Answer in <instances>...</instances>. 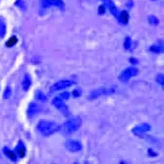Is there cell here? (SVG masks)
I'll return each instance as SVG.
<instances>
[{
  "instance_id": "cell-1",
  "label": "cell",
  "mask_w": 164,
  "mask_h": 164,
  "mask_svg": "<svg viewBox=\"0 0 164 164\" xmlns=\"http://www.w3.org/2000/svg\"><path fill=\"white\" fill-rule=\"evenodd\" d=\"M37 130L44 137H48L53 135L54 133H56L60 129V125H58L57 123L52 122V121H46V120H41L37 124Z\"/></svg>"
},
{
  "instance_id": "cell-2",
  "label": "cell",
  "mask_w": 164,
  "mask_h": 164,
  "mask_svg": "<svg viewBox=\"0 0 164 164\" xmlns=\"http://www.w3.org/2000/svg\"><path fill=\"white\" fill-rule=\"evenodd\" d=\"M81 125H82L81 118L74 117L70 119V120L66 121L62 126H60L59 131H60L63 135H71V134L77 132L79 129H80Z\"/></svg>"
},
{
  "instance_id": "cell-3",
  "label": "cell",
  "mask_w": 164,
  "mask_h": 164,
  "mask_svg": "<svg viewBox=\"0 0 164 164\" xmlns=\"http://www.w3.org/2000/svg\"><path fill=\"white\" fill-rule=\"evenodd\" d=\"M115 92L114 88H99L97 89H93L92 92L89 93V99H96L99 96H108V94H112Z\"/></svg>"
},
{
  "instance_id": "cell-4",
  "label": "cell",
  "mask_w": 164,
  "mask_h": 164,
  "mask_svg": "<svg viewBox=\"0 0 164 164\" xmlns=\"http://www.w3.org/2000/svg\"><path fill=\"white\" fill-rule=\"evenodd\" d=\"M52 104L53 106H55L59 111H60L64 116H69V114H70V111H69V109L67 107V105L65 103H64V100L60 97H55L52 99Z\"/></svg>"
},
{
  "instance_id": "cell-5",
  "label": "cell",
  "mask_w": 164,
  "mask_h": 164,
  "mask_svg": "<svg viewBox=\"0 0 164 164\" xmlns=\"http://www.w3.org/2000/svg\"><path fill=\"white\" fill-rule=\"evenodd\" d=\"M137 74H138V69L136 67L127 68L121 73V75L119 76V80L121 82H128L131 78L135 77Z\"/></svg>"
},
{
  "instance_id": "cell-6",
  "label": "cell",
  "mask_w": 164,
  "mask_h": 164,
  "mask_svg": "<svg viewBox=\"0 0 164 164\" xmlns=\"http://www.w3.org/2000/svg\"><path fill=\"white\" fill-rule=\"evenodd\" d=\"M72 84H74L73 81H69V80H63V81H59L55 83L53 86L50 88V92H54L57 91H61V89L67 88L69 87H71Z\"/></svg>"
},
{
  "instance_id": "cell-7",
  "label": "cell",
  "mask_w": 164,
  "mask_h": 164,
  "mask_svg": "<svg viewBox=\"0 0 164 164\" xmlns=\"http://www.w3.org/2000/svg\"><path fill=\"white\" fill-rule=\"evenodd\" d=\"M150 130V125L147 123H143L141 125H139L137 127H135L132 130L134 135H136L138 137H143L146 132H148Z\"/></svg>"
},
{
  "instance_id": "cell-8",
  "label": "cell",
  "mask_w": 164,
  "mask_h": 164,
  "mask_svg": "<svg viewBox=\"0 0 164 164\" xmlns=\"http://www.w3.org/2000/svg\"><path fill=\"white\" fill-rule=\"evenodd\" d=\"M65 147L71 152H78L82 150V143L75 140H67L65 143Z\"/></svg>"
},
{
  "instance_id": "cell-9",
  "label": "cell",
  "mask_w": 164,
  "mask_h": 164,
  "mask_svg": "<svg viewBox=\"0 0 164 164\" xmlns=\"http://www.w3.org/2000/svg\"><path fill=\"white\" fill-rule=\"evenodd\" d=\"M103 2V4L105 5V6L109 9V11L112 13V15L114 17L118 18V15H119V10L118 8L116 7V5L114 4V2L112 0H101Z\"/></svg>"
},
{
  "instance_id": "cell-10",
  "label": "cell",
  "mask_w": 164,
  "mask_h": 164,
  "mask_svg": "<svg viewBox=\"0 0 164 164\" xmlns=\"http://www.w3.org/2000/svg\"><path fill=\"white\" fill-rule=\"evenodd\" d=\"M41 111V107H39L37 103H29V105L28 107V111H27V114H28V117L29 118H33L34 116L37 115V113Z\"/></svg>"
},
{
  "instance_id": "cell-11",
  "label": "cell",
  "mask_w": 164,
  "mask_h": 164,
  "mask_svg": "<svg viewBox=\"0 0 164 164\" xmlns=\"http://www.w3.org/2000/svg\"><path fill=\"white\" fill-rule=\"evenodd\" d=\"M26 146L23 143L22 141H20L19 143L16 146V154L20 157V158H24L25 155H26Z\"/></svg>"
},
{
  "instance_id": "cell-12",
  "label": "cell",
  "mask_w": 164,
  "mask_h": 164,
  "mask_svg": "<svg viewBox=\"0 0 164 164\" xmlns=\"http://www.w3.org/2000/svg\"><path fill=\"white\" fill-rule=\"evenodd\" d=\"M129 18H130V16H129L128 11H126V10H123V11H121L120 13H119L117 19L122 25H127L128 22H129Z\"/></svg>"
},
{
  "instance_id": "cell-13",
  "label": "cell",
  "mask_w": 164,
  "mask_h": 164,
  "mask_svg": "<svg viewBox=\"0 0 164 164\" xmlns=\"http://www.w3.org/2000/svg\"><path fill=\"white\" fill-rule=\"evenodd\" d=\"M31 86H32V78L29 74H26L23 79V82H22L23 89L27 92V91H29V88H31Z\"/></svg>"
},
{
  "instance_id": "cell-14",
  "label": "cell",
  "mask_w": 164,
  "mask_h": 164,
  "mask_svg": "<svg viewBox=\"0 0 164 164\" xmlns=\"http://www.w3.org/2000/svg\"><path fill=\"white\" fill-rule=\"evenodd\" d=\"M3 153L9 158V159H11L12 161H16V160H17V154H16V152H14L13 150H11L9 147L5 146V147L3 148Z\"/></svg>"
},
{
  "instance_id": "cell-15",
  "label": "cell",
  "mask_w": 164,
  "mask_h": 164,
  "mask_svg": "<svg viewBox=\"0 0 164 164\" xmlns=\"http://www.w3.org/2000/svg\"><path fill=\"white\" fill-rule=\"evenodd\" d=\"M150 51L153 53H162L163 52V45L162 43H155L150 47Z\"/></svg>"
},
{
  "instance_id": "cell-16",
  "label": "cell",
  "mask_w": 164,
  "mask_h": 164,
  "mask_svg": "<svg viewBox=\"0 0 164 164\" xmlns=\"http://www.w3.org/2000/svg\"><path fill=\"white\" fill-rule=\"evenodd\" d=\"M50 3H51V6H55L61 10L65 8V4H64L62 0H50Z\"/></svg>"
},
{
  "instance_id": "cell-17",
  "label": "cell",
  "mask_w": 164,
  "mask_h": 164,
  "mask_svg": "<svg viewBox=\"0 0 164 164\" xmlns=\"http://www.w3.org/2000/svg\"><path fill=\"white\" fill-rule=\"evenodd\" d=\"M6 34V24L4 20L0 18V37H4Z\"/></svg>"
},
{
  "instance_id": "cell-18",
  "label": "cell",
  "mask_w": 164,
  "mask_h": 164,
  "mask_svg": "<svg viewBox=\"0 0 164 164\" xmlns=\"http://www.w3.org/2000/svg\"><path fill=\"white\" fill-rule=\"evenodd\" d=\"M131 47H132V39L131 37H127L125 38V41H124V48L126 50H131Z\"/></svg>"
},
{
  "instance_id": "cell-19",
  "label": "cell",
  "mask_w": 164,
  "mask_h": 164,
  "mask_svg": "<svg viewBox=\"0 0 164 164\" xmlns=\"http://www.w3.org/2000/svg\"><path fill=\"white\" fill-rule=\"evenodd\" d=\"M148 20V23H150L151 26H157L158 24H159V20H158V18H156L155 16H150L147 18Z\"/></svg>"
},
{
  "instance_id": "cell-20",
  "label": "cell",
  "mask_w": 164,
  "mask_h": 164,
  "mask_svg": "<svg viewBox=\"0 0 164 164\" xmlns=\"http://www.w3.org/2000/svg\"><path fill=\"white\" fill-rule=\"evenodd\" d=\"M36 98H37L38 100H41V101H46V96L42 92H41V91H37V92Z\"/></svg>"
},
{
  "instance_id": "cell-21",
  "label": "cell",
  "mask_w": 164,
  "mask_h": 164,
  "mask_svg": "<svg viewBox=\"0 0 164 164\" xmlns=\"http://www.w3.org/2000/svg\"><path fill=\"white\" fill-rule=\"evenodd\" d=\"M16 43H17V37H12L11 38H9L8 41H7V42H6V46H8V47H12V46H14Z\"/></svg>"
},
{
  "instance_id": "cell-22",
  "label": "cell",
  "mask_w": 164,
  "mask_h": 164,
  "mask_svg": "<svg viewBox=\"0 0 164 164\" xmlns=\"http://www.w3.org/2000/svg\"><path fill=\"white\" fill-rule=\"evenodd\" d=\"M11 94H12L11 88H10V87H7L6 88H5V91H4L3 98H4V99H8V98H10V96H11Z\"/></svg>"
},
{
  "instance_id": "cell-23",
  "label": "cell",
  "mask_w": 164,
  "mask_h": 164,
  "mask_svg": "<svg viewBox=\"0 0 164 164\" xmlns=\"http://www.w3.org/2000/svg\"><path fill=\"white\" fill-rule=\"evenodd\" d=\"M41 7L43 9H47L51 6V3H50V0H41Z\"/></svg>"
},
{
  "instance_id": "cell-24",
  "label": "cell",
  "mask_w": 164,
  "mask_h": 164,
  "mask_svg": "<svg viewBox=\"0 0 164 164\" xmlns=\"http://www.w3.org/2000/svg\"><path fill=\"white\" fill-rule=\"evenodd\" d=\"M156 82L160 84V86H164V76L163 74H159V75H157L156 77Z\"/></svg>"
},
{
  "instance_id": "cell-25",
  "label": "cell",
  "mask_w": 164,
  "mask_h": 164,
  "mask_svg": "<svg viewBox=\"0 0 164 164\" xmlns=\"http://www.w3.org/2000/svg\"><path fill=\"white\" fill-rule=\"evenodd\" d=\"M16 5L18 7L21 8L22 10H26V5H25V2L23 1V0H17Z\"/></svg>"
},
{
  "instance_id": "cell-26",
  "label": "cell",
  "mask_w": 164,
  "mask_h": 164,
  "mask_svg": "<svg viewBox=\"0 0 164 164\" xmlns=\"http://www.w3.org/2000/svg\"><path fill=\"white\" fill-rule=\"evenodd\" d=\"M69 96H70V93H69L68 92H62L60 94V96H59V97H60L62 100H64V99H68Z\"/></svg>"
},
{
  "instance_id": "cell-27",
  "label": "cell",
  "mask_w": 164,
  "mask_h": 164,
  "mask_svg": "<svg viewBox=\"0 0 164 164\" xmlns=\"http://www.w3.org/2000/svg\"><path fill=\"white\" fill-rule=\"evenodd\" d=\"M73 96L75 97H78L81 96V89H75V91L73 92Z\"/></svg>"
},
{
  "instance_id": "cell-28",
  "label": "cell",
  "mask_w": 164,
  "mask_h": 164,
  "mask_svg": "<svg viewBox=\"0 0 164 164\" xmlns=\"http://www.w3.org/2000/svg\"><path fill=\"white\" fill-rule=\"evenodd\" d=\"M148 155H150V156H156L157 153L154 152L152 150H148Z\"/></svg>"
},
{
  "instance_id": "cell-29",
  "label": "cell",
  "mask_w": 164,
  "mask_h": 164,
  "mask_svg": "<svg viewBox=\"0 0 164 164\" xmlns=\"http://www.w3.org/2000/svg\"><path fill=\"white\" fill-rule=\"evenodd\" d=\"M98 11H99V14H104V11H105V9H104V6H103V5H101V6H99Z\"/></svg>"
},
{
  "instance_id": "cell-30",
  "label": "cell",
  "mask_w": 164,
  "mask_h": 164,
  "mask_svg": "<svg viewBox=\"0 0 164 164\" xmlns=\"http://www.w3.org/2000/svg\"><path fill=\"white\" fill-rule=\"evenodd\" d=\"M132 63H137V60H134V58H131V60H130Z\"/></svg>"
},
{
  "instance_id": "cell-31",
  "label": "cell",
  "mask_w": 164,
  "mask_h": 164,
  "mask_svg": "<svg viewBox=\"0 0 164 164\" xmlns=\"http://www.w3.org/2000/svg\"><path fill=\"white\" fill-rule=\"evenodd\" d=\"M74 164H78V163H77V162H75V163H74Z\"/></svg>"
},
{
  "instance_id": "cell-32",
  "label": "cell",
  "mask_w": 164,
  "mask_h": 164,
  "mask_svg": "<svg viewBox=\"0 0 164 164\" xmlns=\"http://www.w3.org/2000/svg\"><path fill=\"white\" fill-rule=\"evenodd\" d=\"M153 1H155V0H153Z\"/></svg>"
},
{
  "instance_id": "cell-33",
  "label": "cell",
  "mask_w": 164,
  "mask_h": 164,
  "mask_svg": "<svg viewBox=\"0 0 164 164\" xmlns=\"http://www.w3.org/2000/svg\"><path fill=\"white\" fill-rule=\"evenodd\" d=\"M87 164H88V163H87Z\"/></svg>"
}]
</instances>
